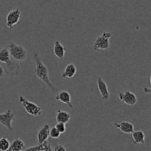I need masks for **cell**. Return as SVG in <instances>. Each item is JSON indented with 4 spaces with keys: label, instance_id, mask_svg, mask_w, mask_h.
Listing matches in <instances>:
<instances>
[{
    "label": "cell",
    "instance_id": "23",
    "mask_svg": "<svg viewBox=\"0 0 151 151\" xmlns=\"http://www.w3.org/2000/svg\"><path fill=\"white\" fill-rule=\"evenodd\" d=\"M4 72H5V71H4V69L3 68V67L0 65V78H2V77L4 76Z\"/></svg>",
    "mask_w": 151,
    "mask_h": 151
},
{
    "label": "cell",
    "instance_id": "10",
    "mask_svg": "<svg viewBox=\"0 0 151 151\" xmlns=\"http://www.w3.org/2000/svg\"><path fill=\"white\" fill-rule=\"evenodd\" d=\"M50 124H44L43 125V127L40 129L39 131L38 132V134H37V141H38V143L39 144L47 142L48 138L50 137Z\"/></svg>",
    "mask_w": 151,
    "mask_h": 151
},
{
    "label": "cell",
    "instance_id": "1",
    "mask_svg": "<svg viewBox=\"0 0 151 151\" xmlns=\"http://www.w3.org/2000/svg\"><path fill=\"white\" fill-rule=\"evenodd\" d=\"M34 60L35 62V68L34 70V73H35V76L39 79H41L43 82L45 83L51 90L55 91V88L53 86V84H52L51 81L50 79V76H49L48 68L42 62L38 53H35V55H34Z\"/></svg>",
    "mask_w": 151,
    "mask_h": 151
},
{
    "label": "cell",
    "instance_id": "6",
    "mask_svg": "<svg viewBox=\"0 0 151 151\" xmlns=\"http://www.w3.org/2000/svg\"><path fill=\"white\" fill-rule=\"evenodd\" d=\"M21 15H22V12L19 8L13 9L11 11L9 12L6 16V26H7V28L12 29L19 22L21 18Z\"/></svg>",
    "mask_w": 151,
    "mask_h": 151
},
{
    "label": "cell",
    "instance_id": "14",
    "mask_svg": "<svg viewBox=\"0 0 151 151\" xmlns=\"http://www.w3.org/2000/svg\"><path fill=\"white\" fill-rule=\"evenodd\" d=\"M77 73V68L74 64H68L61 75L62 78H72Z\"/></svg>",
    "mask_w": 151,
    "mask_h": 151
},
{
    "label": "cell",
    "instance_id": "15",
    "mask_svg": "<svg viewBox=\"0 0 151 151\" xmlns=\"http://www.w3.org/2000/svg\"><path fill=\"white\" fill-rule=\"evenodd\" d=\"M131 134L133 142L135 144H144L145 142V134L142 130H134Z\"/></svg>",
    "mask_w": 151,
    "mask_h": 151
},
{
    "label": "cell",
    "instance_id": "11",
    "mask_svg": "<svg viewBox=\"0 0 151 151\" xmlns=\"http://www.w3.org/2000/svg\"><path fill=\"white\" fill-rule=\"evenodd\" d=\"M114 127L125 134H131L134 131V126L132 123L123 121L120 123H114Z\"/></svg>",
    "mask_w": 151,
    "mask_h": 151
},
{
    "label": "cell",
    "instance_id": "3",
    "mask_svg": "<svg viewBox=\"0 0 151 151\" xmlns=\"http://www.w3.org/2000/svg\"><path fill=\"white\" fill-rule=\"evenodd\" d=\"M19 102L23 106L26 112L32 116H40L42 114V109L34 102L28 101L23 96L19 97Z\"/></svg>",
    "mask_w": 151,
    "mask_h": 151
},
{
    "label": "cell",
    "instance_id": "13",
    "mask_svg": "<svg viewBox=\"0 0 151 151\" xmlns=\"http://www.w3.org/2000/svg\"><path fill=\"white\" fill-rule=\"evenodd\" d=\"M53 52L56 57L60 60L64 58L65 53H66V48L64 46L61 44L60 41L56 40L54 42V47H53Z\"/></svg>",
    "mask_w": 151,
    "mask_h": 151
},
{
    "label": "cell",
    "instance_id": "4",
    "mask_svg": "<svg viewBox=\"0 0 151 151\" xmlns=\"http://www.w3.org/2000/svg\"><path fill=\"white\" fill-rule=\"evenodd\" d=\"M111 33L108 31H104L102 33L101 36H97L94 44L93 50L97 51L99 50H108L110 47L109 39L111 37Z\"/></svg>",
    "mask_w": 151,
    "mask_h": 151
},
{
    "label": "cell",
    "instance_id": "8",
    "mask_svg": "<svg viewBox=\"0 0 151 151\" xmlns=\"http://www.w3.org/2000/svg\"><path fill=\"white\" fill-rule=\"evenodd\" d=\"M119 99L121 102H124L129 106H134L138 102L137 95L130 90L125 92H119Z\"/></svg>",
    "mask_w": 151,
    "mask_h": 151
},
{
    "label": "cell",
    "instance_id": "27",
    "mask_svg": "<svg viewBox=\"0 0 151 151\" xmlns=\"http://www.w3.org/2000/svg\"><path fill=\"white\" fill-rule=\"evenodd\" d=\"M41 151H47V150H41Z\"/></svg>",
    "mask_w": 151,
    "mask_h": 151
},
{
    "label": "cell",
    "instance_id": "20",
    "mask_svg": "<svg viewBox=\"0 0 151 151\" xmlns=\"http://www.w3.org/2000/svg\"><path fill=\"white\" fill-rule=\"evenodd\" d=\"M61 133L57 130L55 127H53L52 128H50V137H51L52 139H59Z\"/></svg>",
    "mask_w": 151,
    "mask_h": 151
},
{
    "label": "cell",
    "instance_id": "5",
    "mask_svg": "<svg viewBox=\"0 0 151 151\" xmlns=\"http://www.w3.org/2000/svg\"><path fill=\"white\" fill-rule=\"evenodd\" d=\"M0 62L3 64H5L8 68H11L12 72L16 73V74L19 73V65L16 63H13L11 61V56L7 47H3L0 50Z\"/></svg>",
    "mask_w": 151,
    "mask_h": 151
},
{
    "label": "cell",
    "instance_id": "18",
    "mask_svg": "<svg viewBox=\"0 0 151 151\" xmlns=\"http://www.w3.org/2000/svg\"><path fill=\"white\" fill-rule=\"evenodd\" d=\"M50 144H48V142H45L42 144H40L38 146H33L30 147H28L27 149L24 150L23 151H41V150H47L48 149V147Z\"/></svg>",
    "mask_w": 151,
    "mask_h": 151
},
{
    "label": "cell",
    "instance_id": "12",
    "mask_svg": "<svg viewBox=\"0 0 151 151\" xmlns=\"http://www.w3.org/2000/svg\"><path fill=\"white\" fill-rule=\"evenodd\" d=\"M55 100L59 101L63 104H66V105L70 108H73V105L71 103V95L67 90H61L59 92L58 94L55 96Z\"/></svg>",
    "mask_w": 151,
    "mask_h": 151
},
{
    "label": "cell",
    "instance_id": "2",
    "mask_svg": "<svg viewBox=\"0 0 151 151\" xmlns=\"http://www.w3.org/2000/svg\"><path fill=\"white\" fill-rule=\"evenodd\" d=\"M7 47L10 52V56L14 60L22 62L26 60L27 58V51L23 46L16 44L14 42H10L7 45Z\"/></svg>",
    "mask_w": 151,
    "mask_h": 151
},
{
    "label": "cell",
    "instance_id": "22",
    "mask_svg": "<svg viewBox=\"0 0 151 151\" xmlns=\"http://www.w3.org/2000/svg\"><path fill=\"white\" fill-rule=\"evenodd\" d=\"M53 151H67L66 148L62 144H56L54 147Z\"/></svg>",
    "mask_w": 151,
    "mask_h": 151
},
{
    "label": "cell",
    "instance_id": "26",
    "mask_svg": "<svg viewBox=\"0 0 151 151\" xmlns=\"http://www.w3.org/2000/svg\"><path fill=\"white\" fill-rule=\"evenodd\" d=\"M150 84H151V76H150Z\"/></svg>",
    "mask_w": 151,
    "mask_h": 151
},
{
    "label": "cell",
    "instance_id": "19",
    "mask_svg": "<svg viewBox=\"0 0 151 151\" xmlns=\"http://www.w3.org/2000/svg\"><path fill=\"white\" fill-rule=\"evenodd\" d=\"M10 142L6 137L3 136L0 139V150L6 151L10 147Z\"/></svg>",
    "mask_w": 151,
    "mask_h": 151
},
{
    "label": "cell",
    "instance_id": "17",
    "mask_svg": "<svg viewBox=\"0 0 151 151\" xmlns=\"http://www.w3.org/2000/svg\"><path fill=\"white\" fill-rule=\"evenodd\" d=\"M70 119L71 115L69 113L65 110H58L57 115H56V121H57V122L67 124L70 121Z\"/></svg>",
    "mask_w": 151,
    "mask_h": 151
},
{
    "label": "cell",
    "instance_id": "16",
    "mask_svg": "<svg viewBox=\"0 0 151 151\" xmlns=\"http://www.w3.org/2000/svg\"><path fill=\"white\" fill-rule=\"evenodd\" d=\"M25 148V144L24 141L17 138L14 139L10 145V147L6 151H23Z\"/></svg>",
    "mask_w": 151,
    "mask_h": 151
},
{
    "label": "cell",
    "instance_id": "25",
    "mask_svg": "<svg viewBox=\"0 0 151 151\" xmlns=\"http://www.w3.org/2000/svg\"><path fill=\"white\" fill-rule=\"evenodd\" d=\"M47 151H53L52 150V147H51V146H50V144H49V147H48V149H47Z\"/></svg>",
    "mask_w": 151,
    "mask_h": 151
},
{
    "label": "cell",
    "instance_id": "21",
    "mask_svg": "<svg viewBox=\"0 0 151 151\" xmlns=\"http://www.w3.org/2000/svg\"><path fill=\"white\" fill-rule=\"evenodd\" d=\"M55 127L60 133H64L66 130V124H64V123L58 122L57 124H55Z\"/></svg>",
    "mask_w": 151,
    "mask_h": 151
},
{
    "label": "cell",
    "instance_id": "7",
    "mask_svg": "<svg viewBox=\"0 0 151 151\" xmlns=\"http://www.w3.org/2000/svg\"><path fill=\"white\" fill-rule=\"evenodd\" d=\"M14 119L15 114L10 109L7 110L4 113H0V124L10 131H13L12 122Z\"/></svg>",
    "mask_w": 151,
    "mask_h": 151
},
{
    "label": "cell",
    "instance_id": "24",
    "mask_svg": "<svg viewBox=\"0 0 151 151\" xmlns=\"http://www.w3.org/2000/svg\"><path fill=\"white\" fill-rule=\"evenodd\" d=\"M143 92L147 94H151V88H148V87H144L143 88Z\"/></svg>",
    "mask_w": 151,
    "mask_h": 151
},
{
    "label": "cell",
    "instance_id": "9",
    "mask_svg": "<svg viewBox=\"0 0 151 151\" xmlns=\"http://www.w3.org/2000/svg\"><path fill=\"white\" fill-rule=\"evenodd\" d=\"M97 84L99 91H100V94H101L102 100L104 101V102L109 100V98H110V93H109V87H108V85L106 81L100 77L97 79Z\"/></svg>",
    "mask_w": 151,
    "mask_h": 151
}]
</instances>
